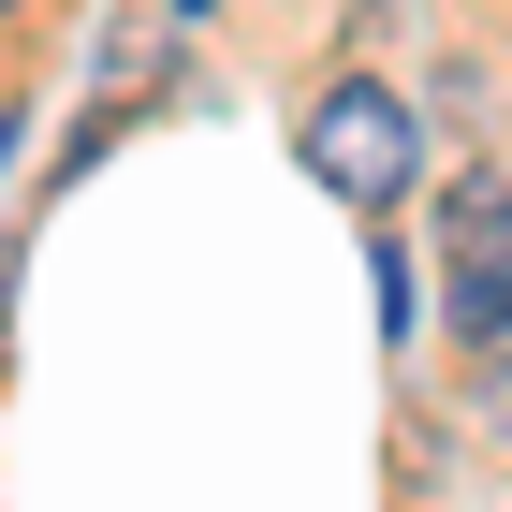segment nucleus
Wrapping results in <instances>:
<instances>
[{"label":"nucleus","instance_id":"obj_5","mask_svg":"<svg viewBox=\"0 0 512 512\" xmlns=\"http://www.w3.org/2000/svg\"><path fill=\"white\" fill-rule=\"evenodd\" d=\"M0 15H30V0H0Z\"/></svg>","mask_w":512,"mask_h":512},{"label":"nucleus","instance_id":"obj_1","mask_svg":"<svg viewBox=\"0 0 512 512\" xmlns=\"http://www.w3.org/2000/svg\"><path fill=\"white\" fill-rule=\"evenodd\" d=\"M308 176H322L337 205H366V220H381V205L425 176V103H395L381 74H337V88L308 103Z\"/></svg>","mask_w":512,"mask_h":512},{"label":"nucleus","instance_id":"obj_3","mask_svg":"<svg viewBox=\"0 0 512 512\" xmlns=\"http://www.w3.org/2000/svg\"><path fill=\"white\" fill-rule=\"evenodd\" d=\"M454 249H512V176H454Z\"/></svg>","mask_w":512,"mask_h":512},{"label":"nucleus","instance_id":"obj_4","mask_svg":"<svg viewBox=\"0 0 512 512\" xmlns=\"http://www.w3.org/2000/svg\"><path fill=\"white\" fill-rule=\"evenodd\" d=\"M469 410H483V439L512 454V337H483V352H469Z\"/></svg>","mask_w":512,"mask_h":512},{"label":"nucleus","instance_id":"obj_2","mask_svg":"<svg viewBox=\"0 0 512 512\" xmlns=\"http://www.w3.org/2000/svg\"><path fill=\"white\" fill-rule=\"evenodd\" d=\"M454 337H512V249H454Z\"/></svg>","mask_w":512,"mask_h":512}]
</instances>
